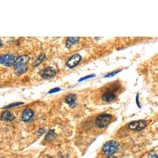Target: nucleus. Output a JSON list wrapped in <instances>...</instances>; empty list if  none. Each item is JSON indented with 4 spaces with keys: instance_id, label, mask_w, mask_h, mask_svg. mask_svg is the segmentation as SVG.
Wrapping results in <instances>:
<instances>
[{
    "instance_id": "3",
    "label": "nucleus",
    "mask_w": 158,
    "mask_h": 158,
    "mask_svg": "<svg viewBox=\"0 0 158 158\" xmlns=\"http://www.w3.org/2000/svg\"><path fill=\"white\" fill-rule=\"evenodd\" d=\"M112 116L108 114H102L99 115L96 119V125L99 128L103 129L106 128V126L110 123Z\"/></svg>"
},
{
    "instance_id": "14",
    "label": "nucleus",
    "mask_w": 158,
    "mask_h": 158,
    "mask_svg": "<svg viewBox=\"0 0 158 158\" xmlns=\"http://www.w3.org/2000/svg\"><path fill=\"white\" fill-rule=\"evenodd\" d=\"M21 104H23V103H21V102H17V103H13L12 104H10V105H8L7 106H5L4 107L3 109H10V108H12L13 107H15V106H19V105H21Z\"/></svg>"
},
{
    "instance_id": "15",
    "label": "nucleus",
    "mask_w": 158,
    "mask_h": 158,
    "mask_svg": "<svg viewBox=\"0 0 158 158\" xmlns=\"http://www.w3.org/2000/svg\"><path fill=\"white\" fill-rule=\"evenodd\" d=\"M54 136H55V133H54V132L52 131V130H50L48 133V134H47V137H46V139L48 140H49V141H51V138H52V137H53L54 138Z\"/></svg>"
},
{
    "instance_id": "19",
    "label": "nucleus",
    "mask_w": 158,
    "mask_h": 158,
    "mask_svg": "<svg viewBox=\"0 0 158 158\" xmlns=\"http://www.w3.org/2000/svg\"><path fill=\"white\" fill-rule=\"evenodd\" d=\"M149 157L150 158H157V156L155 153H150Z\"/></svg>"
},
{
    "instance_id": "22",
    "label": "nucleus",
    "mask_w": 158,
    "mask_h": 158,
    "mask_svg": "<svg viewBox=\"0 0 158 158\" xmlns=\"http://www.w3.org/2000/svg\"><path fill=\"white\" fill-rule=\"evenodd\" d=\"M2 42L1 39H0V47H1V46H2Z\"/></svg>"
},
{
    "instance_id": "10",
    "label": "nucleus",
    "mask_w": 158,
    "mask_h": 158,
    "mask_svg": "<svg viewBox=\"0 0 158 158\" xmlns=\"http://www.w3.org/2000/svg\"><path fill=\"white\" fill-rule=\"evenodd\" d=\"M34 115V112L30 109H25L22 114V120L24 122L29 121Z\"/></svg>"
},
{
    "instance_id": "2",
    "label": "nucleus",
    "mask_w": 158,
    "mask_h": 158,
    "mask_svg": "<svg viewBox=\"0 0 158 158\" xmlns=\"http://www.w3.org/2000/svg\"><path fill=\"white\" fill-rule=\"evenodd\" d=\"M119 148L118 142L111 140L106 143L102 147V152L106 155H112L115 153Z\"/></svg>"
},
{
    "instance_id": "11",
    "label": "nucleus",
    "mask_w": 158,
    "mask_h": 158,
    "mask_svg": "<svg viewBox=\"0 0 158 158\" xmlns=\"http://www.w3.org/2000/svg\"><path fill=\"white\" fill-rule=\"evenodd\" d=\"M14 119V115L9 111H5L1 115V120L5 121H11Z\"/></svg>"
},
{
    "instance_id": "7",
    "label": "nucleus",
    "mask_w": 158,
    "mask_h": 158,
    "mask_svg": "<svg viewBox=\"0 0 158 158\" xmlns=\"http://www.w3.org/2000/svg\"><path fill=\"white\" fill-rule=\"evenodd\" d=\"M81 60V56L79 54H76L71 57L67 63V65L69 68H73L78 65Z\"/></svg>"
},
{
    "instance_id": "18",
    "label": "nucleus",
    "mask_w": 158,
    "mask_h": 158,
    "mask_svg": "<svg viewBox=\"0 0 158 158\" xmlns=\"http://www.w3.org/2000/svg\"><path fill=\"white\" fill-rule=\"evenodd\" d=\"M60 90H61V89H60V88H59V87H55V88H53V89H51V90H50V91L48 92V93H49V94L55 93V92H59Z\"/></svg>"
},
{
    "instance_id": "1",
    "label": "nucleus",
    "mask_w": 158,
    "mask_h": 158,
    "mask_svg": "<svg viewBox=\"0 0 158 158\" xmlns=\"http://www.w3.org/2000/svg\"><path fill=\"white\" fill-rule=\"evenodd\" d=\"M29 60V57L27 55H22L17 58L14 64L15 73L17 75L24 74L27 70V64Z\"/></svg>"
},
{
    "instance_id": "21",
    "label": "nucleus",
    "mask_w": 158,
    "mask_h": 158,
    "mask_svg": "<svg viewBox=\"0 0 158 158\" xmlns=\"http://www.w3.org/2000/svg\"><path fill=\"white\" fill-rule=\"evenodd\" d=\"M107 158H117V157H115V156H110L107 157Z\"/></svg>"
},
{
    "instance_id": "9",
    "label": "nucleus",
    "mask_w": 158,
    "mask_h": 158,
    "mask_svg": "<svg viewBox=\"0 0 158 158\" xmlns=\"http://www.w3.org/2000/svg\"><path fill=\"white\" fill-rule=\"evenodd\" d=\"M65 102L71 107L73 108L76 106V96L75 94H68L65 98Z\"/></svg>"
},
{
    "instance_id": "13",
    "label": "nucleus",
    "mask_w": 158,
    "mask_h": 158,
    "mask_svg": "<svg viewBox=\"0 0 158 158\" xmlns=\"http://www.w3.org/2000/svg\"><path fill=\"white\" fill-rule=\"evenodd\" d=\"M45 58V55L44 53H42L41 55H40L38 58L36 60V61L34 63V65H33V67H37L39 66L40 63L42 62V61L44 60V58Z\"/></svg>"
},
{
    "instance_id": "4",
    "label": "nucleus",
    "mask_w": 158,
    "mask_h": 158,
    "mask_svg": "<svg viewBox=\"0 0 158 158\" xmlns=\"http://www.w3.org/2000/svg\"><path fill=\"white\" fill-rule=\"evenodd\" d=\"M16 61L15 56L13 55L6 54L0 56V64L6 67H12Z\"/></svg>"
},
{
    "instance_id": "16",
    "label": "nucleus",
    "mask_w": 158,
    "mask_h": 158,
    "mask_svg": "<svg viewBox=\"0 0 158 158\" xmlns=\"http://www.w3.org/2000/svg\"><path fill=\"white\" fill-rule=\"evenodd\" d=\"M120 71H121V70H117V71H114V72H112V73H109V74H107V75H106V76H105V78L112 77V76H114L116 75L117 73H119V72H120Z\"/></svg>"
},
{
    "instance_id": "20",
    "label": "nucleus",
    "mask_w": 158,
    "mask_h": 158,
    "mask_svg": "<svg viewBox=\"0 0 158 158\" xmlns=\"http://www.w3.org/2000/svg\"><path fill=\"white\" fill-rule=\"evenodd\" d=\"M138 97H139V94H137V99H136V101H137V105H138V106L140 108L141 107H140V104H139V101H138Z\"/></svg>"
},
{
    "instance_id": "6",
    "label": "nucleus",
    "mask_w": 158,
    "mask_h": 158,
    "mask_svg": "<svg viewBox=\"0 0 158 158\" xmlns=\"http://www.w3.org/2000/svg\"><path fill=\"white\" fill-rule=\"evenodd\" d=\"M56 75L55 70L52 67H48L44 70H43L40 72V76L42 78L49 79L55 77Z\"/></svg>"
},
{
    "instance_id": "12",
    "label": "nucleus",
    "mask_w": 158,
    "mask_h": 158,
    "mask_svg": "<svg viewBox=\"0 0 158 158\" xmlns=\"http://www.w3.org/2000/svg\"><path fill=\"white\" fill-rule=\"evenodd\" d=\"M79 40V37H68L66 42V47L68 48H70L73 45L76 44Z\"/></svg>"
},
{
    "instance_id": "8",
    "label": "nucleus",
    "mask_w": 158,
    "mask_h": 158,
    "mask_svg": "<svg viewBox=\"0 0 158 158\" xmlns=\"http://www.w3.org/2000/svg\"><path fill=\"white\" fill-rule=\"evenodd\" d=\"M116 98V95L115 91L112 90H108L104 92L101 97V99L103 101L106 102H111Z\"/></svg>"
},
{
    "instance_id": "5",
    "label": "nucleus",
    "mask_w": 158,
    "mask_h": 158,
    "mask_svg": "<svg viewBox=\"0 0 158 158\" xmlns=\"http://www.w3.org/2000/svg\"><path fill=\"white\" fill-rule=\"evenodd\" d=\"M147 126V123L146 121L140 120L135 121H132L128 125V127L132 130L135 131H140L143 130Z\"/></svg>"
},
{
    "instance_id": "17",
    "label": "nucleus",
    "mask_w": 158,
    "mask_h": 158,
    "mask_svg": "<svg viewBox=\"0 0 158 158\" xmlns=\"http://www.w3.org/2000/svg\"><path fill=\"white\" fill-rule=\"evenodd\" d=\"M95 76H96V75H94V74H92V75H88V76H85V77H83V78H82L81 79H80L79 80V82H80V81H83L86 80V79H89V78H93V77H95Z\"/></svg>"
}]
</instances>
